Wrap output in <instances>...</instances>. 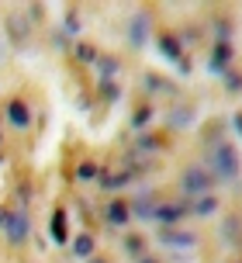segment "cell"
Returning <instances> with one entry per match:
<instances>
[{
	"label": "cell",
	"instance_id": "1",
	"mask_svg": "<svg viewBox=\"0 0 242 263\" xmlns=\"http://www.w3.org/2000/svg\"><path fill=\"white\" fill-rule=\"evenodd\" d=\"M208 163H211V177L218 180H235L239 177V153H235V145L232 142H215L208 149Z\"/></svg>",
	"mask_w": 242,
	"mask_h": 263
},
{
	"label": "cell",
	"instance_id": "2",
	"mask_svg": "<svg viewBox=\"0 0 242 263\" xmlns=\"http://www.w3.org/2000/svg\"><path fill=\"white\" fill-rule=\"evenodd\" d=\"M180 187H184V194L190 197H201L211 191V173L204 170V166H187L184 177H180Z\"/></svg>",
	"mask_w": 242,
	"mask_h": 263
},
{
	"label": "cell",
	"instance_id": "3",
	"mask_svg": "<svg viewBox=\"0 0 242 263\" xmlns=\"http://www.w3.org/2000/svg\"><path fill=\"white\" fill-rule=\"evenodd\" d=\"M28 215L25 211H11V218H7V225H4V232H7V239L11 242H25L28 239Z\"/></svg>",
	"mask_w": 242,
	"mask_h": 263
},
{
	"label": "cell",
	"instance_id": "4",
	"mask_svg": "<svg viewBox=\"0 0 242 263\" xmlns=\"http://www.w3.org/2000/svg\"><path fill=\"white\" fill-rule=\"evenodd\" d=\"M159 239H163V246H173V250H194L197 246V236L194 232H173V229H166Z\"/></svg>",
	"mask_w": 242,
	"mask_h": 263
},
{
	"label": "cell",
	"instance_id": "5",
	"mask_svg": "<svg viewBox=\"0 0 242 263\" xmlns=\"http://www.w3.org/2000/svg\"><path fill=\"white\" fill-rule=\"evenodd\" d=\"M7 121H11L14 128H28L31 125V111H28L25 101H11L7 104Z\"/></svg>",
	"mask_w": 242,
	"mask_h": 263
},
{
	"label": "cell",
	"instance_id": "6",
	"mask_svg": "<svg viewBox=\"0 0 242 263\" xmlns=\"http://www.w3.org/2000/svg\"><path fill=\"white\" fill-rule=\"evenodd\" d=\"M128 204L125 201H111L108 208H104V218H108V225H114V229H121V225H128Z\"/></svg>",
	"mask_w": 242,
	"mask_h": 263
},
{
	"label": "cell",
	"instance_id": "7",
	"mask_svg": "<svg viewBox=\"0 0 242 263\" xmlns=\"http://www.w3.org/2000/svg\"><path fill=\"white\" fill-rule=\"evenodd\" d=\"M229 63H232V45H229V42H218V49L211 52V63H208V69H215V73H218V69H225Z\"/></svg>",
	"mask_w": 242,
	"mask_h": 263
},
{
	"label": "cell",
	"instance_id": "8",
	"mask_svg": "<svg viewBox=\"0 0 242 263\" xmlns=\"http://www.w3.org/2000/svg\"><path fill=\"white\" fill-rule=\"evenodd\" d=\"M90 253H94V236H90V232H80V236L73 239V256L90 260Z\"/></svg>",
	"mask_w": 242,
	"mask_h": 263
},
{
	"label": "cell",
	"instance_id": "9",
	"mask_svg": "<svg viewBox=\"0 0 242 263\" xmlns=\"http://www.w3.org/2000/svg\"><path fill=\"white\" fill-rule=\"evenodd\" d=\"M156 208H159V204H156V201H152L149 194H142V197H138V201L132 204V211L138 215V218H152V215H156Z\"/></svg>",
	"mask_w": 242,
	"mask_h": 263
},
{
	"label": "cell",
	"instance_id": "10",
	"mask_svg": "<svg viewBox=\"0 0 242 263\" xmlns=\"http://www.w3.org/2000/svg\"><path fill=\"white\" fill-rule=\"evenodd\" d=\"M97 180H100V187H121V184H128V180H132V170H121V173H100Z\"/></svg>",
	"mask_w": 242,
	"mask_h": 263
},
{
	"label": "cell",
	"instance_id": "11",
	"mask_svg": "<svg viewBox=\"0 0 242 263\" xmlns=\"http://www.w3.org/2000/svg\"><path fill=\"white\" fill-rule=\"evenodd\" d=\"M52 239L55 242H66V211H55L52 215Z\"/></svg>",
	"mask_w": 242,
	"mask_h": 263
},
{
	"label": "cell",
	"instance_id": "12",
	"mask_svg": "<svg viewBox=\"0 0 242 263\" xmlns=\"http://www.w3.org/2000/svg\"><path fill=\"white\" fill-rule=\"evenodd\" d=\"M215 211H218V201H215V197H208V194H201V201L194 204V215H201V218H204V215H215Z\"/></svg>",
	"mask_w": 242,
	"mask_h": 263
},
{
	"label": "cell",
	"instance_id": "13",
	"mask_svg": "<svg viewBox=\"0 0 242 263\" xmlns=\"http://www.w3.org/2000/svg\"><path fill=\"white\" fill-rule=\"evenodd\" d=\"M159 49H163L166 55H170V59H184V52H180V45H176V42L170 39V35H163V39H159Z\"/></svg>",
	"mask_w": 242,
	"mask_h": 263
},
{
	"label": "cell",
	"instance_id": "14",
	"mask_svg": "<svg viewBox=\"0 0 242 263\" xmlns=\"http://www.w3.org/2000/svg\"><path fill=\"white\" fill-rule=\"evenodd\" d=\"M76 59H80V63H97V49L87 45V42H80V45H76Z\"/></svg>",
	"mask_w": 242,
	"mask_h": 263
},
{
	"label": "cell",
	"instance_id": "15",
	"mask_svg": "<svg viewBox=\"0 0 242 263\" xmlns=\"http://www.w3.org/2000/svg\"><path fill=\"white\" fill-rule=\"evenodd\" d=\"M100 177V170H97L94 163H80L76 166V180H97Z\"/></svg>",
	"mask_w": 242,
	"mask_h": 263
},
{
	"label": "cell",
	"instance_id": "16",
	"mask_svg": "<svg viewBox=\"0 0 242 263\" xmlns=\"http://www.w3.org/2000/svg\"><path fill=\"white\" fill-rule=\"evenodd\" d=\"M156 149H159V139H152V135H142L138 145H135V153H142V156L146 153H156Z\"/></svg>",
	"mask_w": 242,
	"mask_h": 263
},
{
	"label": "cell",
	"instance_id": "17",
	"mask_svg": "<svg viewBox=\"0 0 242 263\" xmlns=\"http://www.w3.org/2000/svg\"><path fill=\"white\" fill-rule=\"evenodd\" d=\"M125 250L132 253V256H138V260H142V239H138V236H128V239H125Z\"/></svg>",
	"mask_w": 242,
	"mask_h": 263
},
{
	"label": "cell",
	"instance_id": "18",
	"mask_svg": "<svg viewBox=\"0 0 242 263\" xmlns=\"http://www.w3.org/2000/svg\"><path fill=\"white\" fill-rule=\"evenodd\" d=\"M142 39H146V17H135V31H132V42H135V45H142Z\"/></svg>",
	"mask_w": 242,
	"mask_h": 263
},
{
	"label": "cell",
	"instance_id": "19",
	"mask_svg": "<svg viewBox=\"0 0 242 263\" xmlns=\"http://www.w3.org/2000/svg\"><path fill=\"white\" fill-rule=\"evenodd\" d=\"M100 73H104V77H111V73H118V63H114L111 55H104V59H100Z\"/></svg>",
	"mask_w": 242,
	"mask_h": 263
},
{
	"label": "cell",
	"instance_id": "20",
	"mask_svg": "<svg viewBox=\"0 0 242 263\" xmlns=\"http://www.w3.org/2000/svg\"><path fill=\"white\" fill-rule=\"evenodd\" d=\"M176 125V128H180V125H190V111L187 107H184V111H173V118H170Z\"/></svg>",
	"mask_w": 242,
	"mask_h": 263
},
{
	"label": "cell",
	"instance_id": "21",
	"mask_svg": "<svg viewBox=\"0 0 242 263\" xmlns=\"http://www.w3.org/2000/svg\"><path fill=\"white\" fill-rule=\"evenodd\" d=\"M149 118H152V111H149V107H138V115H135V125H146Z\"/></svg>",
	"mask_w": 242,
	"mask_h": 263
},
{
	"label": "cell",
	"instance_id": "22",
	"mask_svg": "<svg viewBox=\"0 0 242 263\" xmlns=\"http://www.w3.org/2000/svg\"><path fill=\"white\" fill-rule=\"evenodd\" d=\"M229 90H232V93L242 90V77H229Z\"/></svg>",
	"mask_w": 242,
	"mask_h": 263
},
{
	"label": "cell",
	"instance_id": "23",
	"mask_svg": "<svg viewBox=\"0 0 242 263\" xmlns=\"http://www.w3.org/2000/svg\"><path fill=\"white\" fill-rule=\"evenodd\" d=\"M7 218H11V208H0V229L7 225Z\"/></svg>",
	"mask_w": 242,
	"mask_h": 263
},
{
	"label": "cell",
	"instance_id": "24",
	"mask_svg": "<svg viewBox=\"0 0 242 263\" xmlns=\"http://www.w3.org/2000/svg\"><path fill=\"white\" fill-rule=\"evenodd\" d=\"M232 125H235V132L242 135V115H235V118H232Z\"/></svg>",
	"mask_w": 242,
	"mask_h": 263
},
{
	"label": "cell",
	"instance_id": "25",
	"mask_svg": "<svg viewBox=\"0 0 242 263\" xmlns=\"http://www.w3.org/2000/svg\"><path fill=\"white\" fill-rule=\"evenodd\" d=\"M138 263H156V260H152V256H142V260H138Z\"/></svg>",
	"mask_w": 242,
	"mask_h": 263
},
{
	"label": "cell",
	"instance_id": "26",
	"mask_svg": "<svg viewBox=\"0 0 242 263\" xmlns=\"http://www.w3.org/2000/svg\"><path fill=\"white\" fill-rule=\"evenodd\" d=\"M87 263H108V260H100V256H94V260H87Z\"/></svg>",
	"mask_w": 242,
	"mask_h": 263
}]
</instances>
